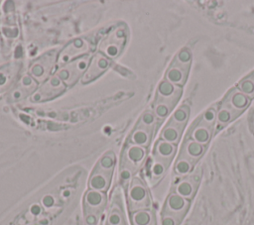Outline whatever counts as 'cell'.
Here are the masks:
<instances>
[{"mask_svg": "<svg viewBox=\"0 0 254 225\" xmlns=\"http://www.w3.org/2000/svg\"><path fill=\"white\" fill-rule=\"evenodd\" d=\"M156 123H157V118H156L154 112L151 110H147L142 114L136 127L148 130L150 132H154Z\"/></svg>", "mask_w": 254, "mask_h": 225, "instance_id": "484cf974", "label": "cell"}, {"mask_svg": "<svg viewBox=\"0 0 254 225\" xmlns=\"http://www.w3.org/2000/svg\"><path fill=\"white\" fill-rule=\"evenodd\" d=\"M146 154H147L146 148H143V147H140L137 145H133V144L128 145L124 151L123 159L129 165L124 168H127L129 169L138 168L143 163V161L146 157Z\"/></svg>", "mask_w": 254, "mask_h": 225, "instance_id": "2e32d148", "label": "cell"}, {"mask_svg": "<svg viewBox=\"0 0 254 225\" xmlns=\"http://www.w3.org/2000/svg\"><path fill=\"white\" fill-rule=\"evenodd\" d=\"M174 107L175 106H173L167 102L155 100L153 112H154L157 120H164L167 116L170 115V113Z\"/></svg>", "mask_w": 254, "mask_h": 225, "instance_id": "83f0119b", "label": "cell"}, {"mask_svg": "<svg viewBox=\"0 0 254 225\" xmlns=\"http://www.w3.org/2000/svg\"><path fill=\"white\" fill-rule=\"evenodd\" d=\"M250 100L251 99L243 94L238 88H232L227 92L219 105L231 110L237 115H240L248 107Z\"/></svg>", "mask_w": 254, "mask_h": 225, "instance_id": "9c48e42d", "label": "cell"}, {"mask_svg": "<svg viewBox=\"0 0 254 225\" xmlns=\"http://www.w3.org/2000/svg\"><path fill=\"white\" fill-rule=\"evenodd\" d=\"M175 153H176V145L166 142L162 139H160L156 142L155 147H154V157L155 158H157L161 161L170 163L172 161V159L174 158Z\"/></svg>", "mask_w": 254, "mask_h": 225, "instance_id": "ffe728a7", "label": "cell"}, {"mask_svg": "<svg viewBox=\"0 0 254 225\" xmlns=\"http://www.w3.org/2000/svg\"><path fill=\"white\" fill-rule=\"evenodd\" d=\"M90 58V55H87L74 60H71L68 63L61 66L56 71V75L65 84L66 87L72 86L80 78H82L88 66Z\"/></svg>", "mask_w": 254, "mask_h": 225, "instance_id": "277c9868", "label": "cell"}, {"mask_svg": "<svg viewBox=\"0 0 254 225\" xmlns=\"http://www.w3.org/2000/svg\"><path fill=\"white\" fill-rule=\"evenodd\" d=\"M173 61L181 66H184L186 68L190 69V62H191V52L188 49H182L174 57Z\"/></svg>", "mask_w": 254, "mask_h": 225, "instance_id": "f546056e", "label": "cell"}, {"mask_svg": "<svg viewBox=\"0 0 254 225\" xmlns=\"http://www.w3.org/2000/svg\"><path fill=\"white\" fill-rule=\"evenodd\" d=\"M128 38V30L125 25L119 24L109 31V33L98 44V53L109 59H114L123 52Z\"/></svg>", "mask_w": 254, "mask_h": 225, "instance_id": "7a4b0ae2", "label": "cell"}, {"mask_svg": "<svg viewBox=\"0 0 254 225\" xmlns=\"http://www.w3.org/2000/svg\"><path fill=\"white\" fill-rule=\"evenodd\" d=\"M106 202V196L104 192L89 189L86 191L83 199L85 212L87 214H94L100 211Z\"/></svg>", "mask_w": 254, "mask_h": 225, "instance_id": "9a60e30c", "label": "cell"}, {"mask_svg": "<svg viewBox=\"0 0 254 225\" xmlns=\"http://www.w3.org/2000/svg\"><path fill=\"white\" fill-rule=\"evenodd\" d=\"M170 163L161 161L157 158H155L149 167V172L152 179H160L166 172L168 166Z\"/></svg>", "mask_w": 254, "mask_h": 225, "instance_id": "d4e9b609", "label": "cell"}, {"mask_svg": "<svg viewBox=\"0 0 254 225\" xmlns=\"http://www.w3.org/2000/svg\"><path fill=\"white\" fill-rule=\"evenodd\" d=\"M189 205H190V200L173 192L168 196L166 200V203L164 206V214L175 216L181 220L184 217L185 213L187 212Z\"/></svg>", "mask_w": 254, "mask_h": 225, "instance_id": "4fadbf2b", "label": "cell"}, {"mask_svg": "<svg viewBox=\"0 0 254 225\" xmlns=\"http://www.w3.org/2000/svg\"><path fill=\"white\" fill-rule=\"evenodd\" d=\"M85 223L87 225H95L97 223V218L94 214H87L85 217Z\"/></svg>", "mask_w": 254, "mask_h": 225, "instance_id": "e575fe53", "label": "cell"}, {"mask_svg": "<svg viewBox=\"0 0 254 225\" xmlns=\"http://www.w3.org/2000/svg\"><path fill=\"white\" fill-rule=\"evenodd\" d=\"M55 203V200H54V197L50 194H47L45 195L43 198H42V205L46 208H50L54 205Z\"/></svg>", "mask_w": 254, "mask_h": 225, "instance_id": "d6a6232c", "label": "cell"}, {"mask_svg": "<svg viewBox=\"0 0 254 225\" xmlns=\"http://www.w3.org/2000/svg\"><path fill=\"white\" fill-rule=\"evenodd\" d=\"M237 88L250 99L254 98V71L239 81Z\"/></svg>", "mask_w": 254, "mask_h": 225, "instance_id": "4316f807", "label": "cell"}, {"mask_svg": "<svg viewBox=\"0 0 254 225\" xmlns=\"http://www.w3.org/2000/svg\"><path fill=\"white\" fill-rule=\"evenodd\" d=\"M65 88V84L55 74L43 82L30 98L32 102L50 101L64 92Z\"/></svg>", "mask_w": 254, "mask_h": 225, "instance_id": "8992f818", "label": "cell"}, {"mask_svg": "<svg viewBox=\"0 0 254 225\" xmlns=\"http://www.w3.org/2000/svg\"><path fill=\"white\" fill-rule=\"evenodd\" d=\"M58 50L49 51L36 58L29 66L28 74L38 83H43L49 79L58 64Z\"/></svg>", "mask_w": 254, "mask_h": 225, "instance_id": "3957f363", "label": "cell"}, {"mask_svg": "<svg viewBox=\"0 0 254 225\" xmlns=\"http://www.w3.org/2000/svg\"><path fill=\"white\" fill-rule=\"evenodd\" d=\"M183 130L184 128L168 122L161 132V139L171 144L177 145L182 137Z\"/></svg>", "mask_w": 254, "mask_h": 225, "instance_id": "44dd1931", "label": "cell"}, {"mask_svg": "<svg viewBox=\"0 0 254 225\" xmlns=\"http://www.w3.org/2000/svg\"><path fill=\"white\" fill-rule=\"evenodd\" d=\"M131 175H132V170L127 168H123L120 170V179L122 181H128L131 178Z\"/></svg>", "mask_w": 254, "mask_h": 225, "instance_id": "836d02e7", "label": "cell"}, {"mask_svg": "<svg viewBox=\"0 0 254 225\" xmlns=\"http://www.w3.org/2000/svg\"><path fill=\"white\" fill-rule=\"evenodd\" d=\"M182 87L177 86L168 80L164 79L160 82L157 88V94L155 100L167 102L173 106H175L181 97L182 94Z\"/></svg>", "mask_w": 254, "mask_h": 225, "instance_id": "8fae6325", "label": "cell"}, {"mask_svg": "<svg viewBox=\"0 0 254 225\" xmlns=\"http://www.w3.org/2000/svg\"><path fill=\"white\" fill-rule=\"evenodd\" d=\"M189 116H190V108L188 105L184 104L175 110V112L173 113L169 122L172 124H175L179 127L185 128V126L188 122Z\"/></svg>", "mask_w": 254, "mask_h": 225, "instance_id": "cb8c5ba5", "label": "cell"}, {"mask_svg": "<svg viewBox=\"0 0 254 225\" xmlns=\"http://www.w3.org/2000/svg\"><path fill=\"white\" fill-rule=\"evenodd\" d=\"M38 82L29 74H24L18 80L14 89L11 91L9 95L10 101H20L28 96H32V94L37 90Z\"/></svg>", "mask_w": 254, "mask_h": 225, "instance_id": "30bf717a", "label": "cell"}, {"mask_svg": "<svg viewBox=\"0 0 254 225\" xmlns=\"http://www.w3.org/2000/svg\"><path fill=\"white\" fill-rule=\"evenodd\" d=\"M112 172L113 170H109L96 165L88 180L89 188L101 192L106 191L111 181Z\"/></svg>", "mask_w": 254, "mask_h": 225, "instance_id": "7c38bea8", "label": "cell"}, {"mask_svg": "<svg viewBox=\"0 0 254 225\" xmlns=\"http://www.w3.org/2000/svg\"><path fill=\"white\" fill-rule=\"evenodd\" d=\"M128 204L131 212L147 209L150 206V196L147 187L140 178L134 177L128 188Z\"/></svg>", "mask_w": 254, "mask_h": 225, "instance_id": "52a82bcc", "label": "cell"}, {"mask_svg": "<svg viewBox=\"0 0 254 225\" xmlns=\"http://www.w3.org/2000/svg\"><path fill=\"white\" fill-rule=\"evenodd\" d=\"M153 132L142 128H135L130 136V143L143 148H147L151 142Z\"/></svg>", "mask_w": 254, "mask_h": 225, "instance_id": "7402d4cb", "label": "cell"}, {"mask_svg": "<svg viewBox=\"0 0 254 225\" xmlns=\"http://www.w3.org/2000/svg\"><path fill=\"white\" fill-rule=\"evenodd\" d=\"M188 72H189V68L181 66L175 63L174 61H172L171 65L166 71L165 77H166V80H168L169 82L182 87L187 80Z\"/></svg>", "mask_w": 254, "mask_h": 225, "instance_id": "d6986e66", "label": "cell"}, {"mask_svg": "<svg viewBox=\"0 0 254 225\" xmlns=\"http://www.w3.org/2000/svg\"><path fill=\"white\" fill-rule=\"evenodd\" d=\"M107 224L108 225H125L122 210L117 206V204L113 205V207L111 208L107 217Z\"/></svg>", "mask_w": 254, "mask_h": 225, "instance_id": "4dcf8cb0", "label": "cell"}, {"mask_svg": "<svg viewBox=\"0 0 254 225\" xmlns=\"http://www.w3.org/2000/svg\"><path fill=\"white\" fill-rule=\"evenodd\" d=\"M41 210H42V208H41V206L38 205V204H33V205L31 206V208H30V211H31L34 215L40 214V213H41Z\"/></svg>", "mask_w": 254, "mask_h": 225, "instance_id": "d590c367", "label": "cell"}, {"mask_svg": "<svg viewBox=\"0 0 254 225\" xmlns=\"http://www.w3.org/2000/svg\"><path fill=\"white\" fill-rule=\"evenodd\" d=\"M21 70V62H9L0 67V92L7 91L16 80Z\"/></svg>", "mask_w": 254, "mask_h": 225, "instance_id": "5bb4252c", "label": "cell"}, {"mask_svg": "<svg viewBox=\"0 0 254 225\" xmlns=\"http://www.w3.org/2000/svg\"><path fill=\"white\" fill-rule=\"evenodd\" d=\"M216 106L209 107L207 110H205L192 123L186 138L191 139L205 146L209 142L214 132V126L216 124Z\"/></svg>", "mask_w": 254, "mask_h": 225, "instance_id": "6da1fadb", "label": "cell"}, {"mask_svg": "<svg viewBox=\"0 0 254 225\" xmlns=\"http://www.w3.org/2000/svg\"><path fill=\"white\" fill-rule=\"evenodd\" d=\"M193 164L194 163H192L189 159L179 157L175 164V172L179 175H186L192 169Z\"/></svg>", "mask_w": 254, "mask_h": 225, "instance_id": "f1b7e54d", "label": "cell"}, {"mask_svg": "<svg viewBox=\"0 0 254 225\" xmlns=\"http://www.w3.org/2000/svg\"><path fill=\"white\" fill-rule=\"evenodd\" d=\"M198 172L194 173L193 175L185 178L181 181H179L176 186H175V193L179 194L180 196L190 200L192 198L194 192H195V188L196 185L199 181V175H197Z\"/></svg>", "mask_w": 254, "mask_h": 225, "instance_id": "ac0fdd59", "label": "cell"}, {"mask_svg": "<svg viewBox=\"0 0 254 225\" xmlns=\"http://www.w3.org/2000/svg\"><path fill=\"white\" fill-rule=\"evenodd\" d=\"M111 66V59L100 53H95L88 63V66L81 78L82 84H87L102 75Z\"/></svg>", "mask_w": 254, "mask_h": 225, "instance_id": "ba28073f", "label": "cell"}, {"mask_svg": "<svg viewBox=\"0 0 254 225\" xmlns=\"http://www.w3.org/2000/svg\"><path fill=\"white\" fill-rule=\"evenodd\" d=\"M180 219H178L175 216L169 215V214H163L161 225H178L180 223Z\"/></svg>", "mask_w": 254, "mask_h": 225, "instance_id": "1f68e13d", "label": "cell"}, {"mask_svg": "<svg viewBox=\"0 0 254 225\" xmlns=\"http://www.w3.org/2000/svg\"><path fill=\"white\" fill-rule=\"evenodd\" d=\"M92 44L86 38H76L65 45L59 53L58 64L61 66L71 60L87 56L92 51Z\"/></svg>", "mask_w": 254, "mask_h": 225, "instance_id": "5b68a950", "label": "cell"}, {"mask_svg": "<svg viewBox=\"0 0 254 225\" xmlns=\"http://www.w3.org/2000/svg\"><path fill=\"white\" fill-rule=\"evenodd\" d=\"M131 220L133 225H155L154 214L149 209H142L132 212Z\"/></svg>", "mask_w": 254, "mask_h": 225, "instance_id": "603a6c76", "label": "cell"}, {"mask_svg": "<svg viewBox=\"0 0 254 225\" xmlns=\"http://www.w3.org/2000/svg\"><path fill=\"white\" fill-rule=\"evenodd\" d=\"M205 146L191 140L189 138H185L180 157H184L189 159L192 163H195L204 153Z\"/></svg>", "mask_w": 254, "mask_h": 225, "instance_id": "e0dca14e", "label": "cell"}]
</instances>
